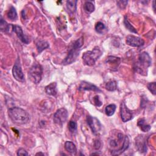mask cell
<instances>
[{
	"instance_id": "obj_9",
	"label": "cell",
	"mask_w": 156,
	"mask_h": 156,
	"mask_svg": "<svg viewBox=\"0 0 156 156\" xmlns=\"http://www.w3.org/2000/svg\"><path fill=\"white\" fill-rule=\"evenodd\" d=\"M120 114L122 121L124 122H127L132 119L133 117L132 113L131 111L127 107L124 102H122L120 106Z\"/></svg>"
},
{
	"instance_id": "obj_4",
	"label": "cell",
	"mask_w": 156,
	"mask_h": 156,
	"mask_svg": "<svg viewBox=\"0 0 156 156\" xmlns=\"http://www.w3.org/2000/svg\"><path fill=\"white\" fill-rule=\"evenodd\" d=\"M151 58L146 52H143L139 54L138 61L136 63L135 69L137 72L141 74L143 73L144 69H147L151 65Z\"/></svg>"
},
{
	"instance_id": "obj_36",
	"label": "cell",
	"mask_w": 156,
	"mask_h": 156,
	"mask_svg": "<svg viewBox=\"0 0 156 156\" xmlns=\"http://www.w3.org/2000/svg\"><path fill=\"white\" fill-rule=\"evenodd\" d=\"M36 155H43L44 154H43V153H41V152H38V153H37Z\"/></svg>"
},
{
	"instance_id": "obj_35",
	"label": "cell",
	"mask_w": 156,
	"mask_h": 156,
	"mask_svg": "<svg viewBox=\"0 0 156 156\" xmlns=\"http://www.w3.org/2000/svg\"><path fill=\"white\" fill-rule=\"evenodd\" d=\"M153 9H154V10L155 11V1H153Z\"/></svg>"
},
{
	"instance_id": "obj_24",
	"label": "cell",
	"mask_w": 156,
	"mask_h": 156,
	"mask_svg": "<svg viewBox=\"0 0 156 156\" xmlns=\"http://www.w3.org/2000/svg\"><path fill=\"white\" fill-rule=\"evenodd\" d=\"M105 62L109 64H113V65H119L120 62V58L116 57L115 56H108Z\"/></svg>"
},
{
	"instance_id": "obj_1",
	"label": "cell",
	"mask_w": 156,
	"mask_h": 156,
	"mask_svg": "<svg viewBox=\"0 0 156 156\" xmlns=\"http://www.w3.org/2000/svg\"><path fill=\"white\" fill-rule=\"evenodd\" d=\"M9 116L11 120L17 124H24L30 119L29 113L24 109L18 107L9 108Z\"/></svg>"
},
{
	"instance_id": "obj_26",
	"label": "cell",
	"mask_w": 156,
	"mask_h": 156,
	"mask_svg": "<svg viewBox=\"0 0 156 156\" xmlns=\"http://www.w3.org/2000/svg\"><path fill=\"white\" fill-rule=\"evenodd\" d=\"M105 88L108 90V91H115V90H116L117 88V85H116V83L115 81H110L108 82H107L105 85Z\"/></svg>"
},
{
	"instance_id": "obj_17",
	"label": "cell",
	"mask_w": 156,
	"mask_h": 156,
	"mask_svg": "<svg viewBox=\"0 0 156 156\" xmlns=\"http://www.w3.org/2000/svg\"><path fill=\"white\" fill-rule=\"evenodd\" d=\"M65 149L67 152L73 155H75L77 152L76 145L70 141H67L65 143Z\"/></svg>"
},
{
	"instance_id": "obj_32",
	"label": "cell",
	"mask_w": 156,
	"mask_h": 156,
	"mask_svg": "<svg viewBox=\"0 0 156 156\" xmlns=\"http://www.w3.org/2000/svg\"><path fill=\"white\" fill-rule=\"evenodd\" d=\"M17 155H28V153L24 149L20 148L17 151Z\"/></svg>"
},
{
	"instance_id": "obj_14",
	"label": "cell",
	"mask_w": 156,
	"mask_h": 156,
	"mask_svg": "<svg viewBox=\"0 0 156 156\" xmlns=\"http://www.w3.org/2000/svg\"><path fill=\"white\" fill-rule=\"evenodd\" d=\"M129 146V140L127 136H124V140H123V143H122V146H121V148H119L118 150H115L112 151L111 152V154L113 155H118L124 152L128 147Z\"/></svg>"
},
{
	"instance_id": "obj_15",
	"label": "cell",
	"mask_w": 156,
	"mask_h": 156,
	"mask_svg": "<svg viewBox=\"0 0 156 156\" xmlns=\"http://www.w3.org/2000/svg\"><path fill=\"white\" fill-rule=\"evenodd\" d=\"M45 92L47 94L51 96H55L57 94V83L55 82H52L46 86Z\"/></svg>"
},
{
	"instance_id": "obj_8",
	"label": "cell",
	"mask_w": 156,
	"mask_h": 156,
	"mask_svg": "<svg viewBox=\"0 0 156 156\" xmlns=\"http://www.w3.org/2000/svg\"><path fill=\"white\" fill-rule=\"evenodd\" d=\"M12 74L13 77L18 81L23 82H24V76L23 73L21 66L20 63V61L18 60L15 62L13 69H12Z\"/></svg>"
},
{
	"instance_id": "obj_31",
	"label": "cell",
	"mask_w": 156,
	"mask_h": 156,
	"mask_svg": "<svg viewBox=\"0 0 156 156\" xmlns=\"http://www.w3.org/2000/svg\"><path fill=\"white\" fill-rule=\"evenodd\" d=\"M127 2H128L127 1H117V5L120 9H124L126 8L127 4Z\"/></svg>"
},
{
	"instance_id": "obj_25",
	"label": "cell",
	"mask_w": 156,
	"mask_h": 156,
	"mask_svg": "<svg viewBox=\"0 0 156 156\" xmlns=\"http://www.w3.org/2000/svg\"><path fill=\"white\" fill-rule=\"evenodd\" d=\"M124 24L125 26V27H126L127 29H128L130 32H133V33H137L136 30L135 29V28L132 26V24H130V23H129V21H128L127 18L126 16L124 17Z\"/></svg>"
},
{
	"instance_id": "obj_11",
	"label": "cell",
	"mask_w": 156,
	"mask_h": 156,
	"mask_svg": "<svg viewBox=\"0 0 156 156\" xmlns=\"http://www.w3.org/2000/svg\"><path fill=\"white\" fill-rule=\"evenodd\" d=\"M135 146L136 149L140 152L143 153L147 151L146 141L144 135H139L135 138Z\"/></svg>"
},
{
	"instance_id": "obj_18",
	"label": "cell",
	"mask_w": 156,
	"mask_h": 156,
	"mask_svg": "<svg viewBox=\"0 0 156 156\" xmlns=\"http://www.w3.org/2000/svg\"><path fill=\"white\" fill-rule=\"evenodd\" d=\"M137 125L140 127V129L144 132H148L151 129V126L146 124L144 119L143 118H141L138 121Z\"/></svg>"
},
{
	"instance_id": "obj_7",
	"label": "cell",
	"mask_w": 156,
	"mask_h": 156,
	"mask_svg": "<svg viewBox=\"0 0 156 156\" xmlns=\"http://www.w3.org/2000/svg\"><path fill=\"white\" fill-rule=\"evenodd\" d=\"M68 116V111L65 108H59L54 114V122L58 125H62L66 121Z\"/></svg>"
},
{
	"instance_id": "obj_30",
	"label": "cell",
	"mask_w": 156,
	"mask_h": 156,
	"mask_svg": "<svg viewBox=\"0 0 156 156\" xmlns=\"http://www.w3.org/2000/svg\"><path fill=\"white\" fill-rule=\"evenodd\" d=\"M93 102L97 107H101L102 105V102L99 99V96L96 95L93 97Z\"/></svg>"
},
{
	"instance_id": "obj_10",
	"label": "cell",
	"mask_w": 156,
	"mask_h": 156,
	"mask_svg": "<svg viewBox=\"0 0 156 156\" xmlns=\"http://www.w3.org/2000/svg\"><path fill=\"white\" fill-rule=\"evenodd\" d=\"M126 43L130 46L140 47L144 44V41L140 37L133 35H128L126 37Z\"/></svg>"
},
{
	"instance_id": "obj_6",
	"label": "cell",
	"mask_w": 156,
	"mask_h": 156,
	"mask_svg": "<svg viewBox=\"0 0 156 156\" xmlns=\"http://www.w3.org/2000/svg\"><path fill=\"white\" fill-rule=\"evenodd\" d=\"M87 122L92 133L94 135L98 134L102 128V125L100 121L96 117L87 116Z\"/></svg>"
},
{
	"instance_id": "obj_2",
	"label": "cell",
	"mask_w": 156,
	"mask_h": 156,
	"mask_svg": "<svg viewBox=\"0 0 156 156\" xmlns=\"http://www.w3.org/2000/svg\"><path fill=\"white\" fill-rule=\"evenodd\" d=\"M83 44V38L82 37L73 42L71 47L68 51L67 56L65 57L62 62L63 65H66L74 62L76 60L77 57L79 56L80 48H82Z\"/></svg>"
},
{
	"instance_id": "obj_21",
	"label": "cell",
	"mask_w": 156,
	"mask_h": 156,
	"mask_svg": "<svg viewBox=\"0 0 156 156\" xmlns=\"http://www.w3.org/2000/svg\"><path fill=\"white\" fill-rule=\"evenodd\" d=\"M83 8H84L85 11L88 13H92L94 10V9H95L94 3L90 1L85 2V3L84 4Z\"/></svg>"
},
{
	"instance_id": "obj_13",
	"label": "cell",
	"mask_w": 156,
	"mask_h": 156,
	"mask_svg": "<svg viewBox=\"0 0 156 156\" xmlns=\"http://www.w3.org/2000/svg\"><path fill=\"white\" fill-rule=\"evenodd\" d=\"M78 89L79 91L88 90V91H96V92L101 91V90L96 85L91 84L89 82H85V81H83L80 83Z\"/></svg>"
},
{
	"instance_id": "obj_34",
	"label": "cell",
	"mask_w": 156,
	"mask_h": 156,
	"mask_svg": "<svg viewBox=\"0 0 156 156\" xmlns=\"http://www.w3.org/2000/svg\"><path fill=\"white\" fill-rule=\"evenodd\" d=\"M100 146H101V143H100L99 141L96 140V141H94V146L95 149H98L100 147Z\"/></svg>"
},
{
	"instance_id": "obj_16",
	"label": "cell",
	"mask_w": 156,
	"mask_h": 156,
	"mask_svg": "<svg viewBox=\"0 0 156 156\" xmlns=\"http://www.w3.org/2000/svg\"><path fill=\"white\" fill-rule=\"evenodd\" d=\"M77 2L76 0H69L66 1V7L68 12L73 15L74 14L77 9Z\"/></svg>"
},
{
	"instance_id": "obj_27",
	"label": "cell",
	"mask_w": 156,
	"mask_h": 156,
	"mask_svg": "<svg viewBox=\"0 0 156 156\" xmlns=\"http://www.w3.org/2000/svg\"><path fill=\"white\" fill-rule=\"evenodd\" d=\"M95 30L98 33L102 34L105 30V26L102 22H98L95 25Z\"/></svg>"
},
{
	"instance_id": "obj_28",
	"label": "cell",
	"mask_w": 156,
	"mask_h": 156,
	"mask_svg": "<svg viewBox=\"0 0 156 156\" xmlns=\"http://www.w3.org/2000/svg\"><path fill=\"white\" fill-rule=\"evenodd\" d=\"M77 123L74 121H70L68 124V129L69 130L71 133H74L77 130Z\"/></svg>"
},
{
	"instance_id": "obj_5",
	"label": "cell",
	"mask_w": 156,
	"mask_h": 156,
	"mask_svg": "<svg viewBox=\"0 0 156 156\" xmlns=\"http://www.w3.org/2000/svg\"><path fill=\"white\" fill-rule=\"evenodd\" d=\"M43 73V69L40 65L34 64L33 65L29 71V77L30 80L35 84L40 83L41 80V76Z\"/></svg>"
},
{
	"instance_id": "obj_23",
	"label": "cell",
	"mask_w": 156,
	"mask_h": 156,
	"mask_svg": "<svg viewBox=\"0 0 156 156\" xmlns=\"http://www.w3.org/2000/svg\"><path fill=\"white\" fill-rule=\"evenodd\" d=\"M115 110H116V105L113 104H111L105 107V113L107 116H111L114 114Z\"/></svg>"
},
{
	"instance_id": "obj_22",
	"label": "cell",
	"mask_w": 156,
	"mask_h": 156,
	"mask_svg": "<svg viewBox=\"0 0 156 156\" xmlns=\"http://www.w3.org/2000/svg\"><path fill=\"white\" fill-rule=\"evenodd\" d=\"M7 17L12 21L15 20L17 18V13L14 7L11 6L7 12Z\"/></svg>"
},
{
	"instance_id": "obj_20",
	"label": "cell",
	"mask_w": 156,
	"mask_h": 156,
	"mask_svg": "<svg viewBox=\"0 0 156 156\" xmlns=\"http://www.w3.org/2000/svg\"><path fill=\"white\" fill-rule=\"evenodd\" d=\"M0 28L1 30L3 32H9L10 29L12 30V24H8L5 20L2 19V18H1Z\"/></svg>"
},
{
	"instance_id": "obj_12",
	"label": "cell",
	"mask_w": 156,
	"mask_h": 156,
	"mask_svg": "<svg viewBox=\"0 0 156 156\" xmlns=\"http://www.w3.org/2000/svg\"><path fill=\"white\" fill-rule=\"evenodd\" d=\"M12 31H13L18 37V38L24 44H28L29 43V40L28 38L24 34L22 28L16 25L12 24Z\"/></svg>"
},
{
	"instance_id": "obj_3",
	"label": "cell",
	"mask_w": 156,
	"mask_h": 156,
	"mask_svg": "<svg viewBox=\"0 0 156 156\" xmlns=\"http://www.w3.org/2000/svg\"><path fill=\"white\" fill-rule=\"evenodd\" d=\"M102 54V52L101 49L98 47H95L92 51H88L84 52L82 55V60L85 65L87 66H93Z\"/></svg>"
},
{
	"instance_id": "obj_29",
	"label": "cell",
	"mask_w": 156,
	"mask_h": 156,
	"mask_svg": "<svg viewBox=\"0 0 156 156\" xmlns=\"http://www.w3.org/2000/svg\"><path fill=\"white\" fill-rule=\"evenodd\" d=\"M147 88L148 90L154 94L155 95L156 94L155 91V82H151L147 85Z\"/></svg>"
},
{
	"instance_id": "obj_19",
	"label": "cell",
	"mask_w": 156,
	"mask_h": 156,
	"mask_svg": "<svg viewBox=\"0 0 156 156\" xmlns=\"http://www.w3.org/2000/svg\"><path fill=\"white\" fill-rule=\"evenodd\" d=\"M36 46H37L38 52L39 53H40L44 49H45L49 47V43L47 41H44V40H38L36 43Z\"/></svg>"
},
{
	"instance_id": "obj_33",
	"label": "cell",
	"mask_w": 156,
	"mask_h": 156,
	"mask_svg": "<svg viewBox=\"0 0 156 156\" xmlns=\"http://www.w3.org/2000/svg\"><path fill=\"white\" fill-rule=\"evenodd\" d=\"M109 144H110V146H112V147H116V146H118V143H117L116 140H111L109 141Z\"/></svg>"
}]
</instances>
